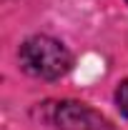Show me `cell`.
<instances>
[{
    "mask_svg": "<svg viewBox=\"0 0 128 130\" xmlns=\"http://www.w3.org/2000/svg\"><path fill=\"white\" fill-rule=\"evenodd\" d=\"M58 125L63 130H106L108 123L83 103H63L58 108Z\"/></svg>",
    "mask_w": 128,
    "mask_h": 130,
    "instance_id": "obj_2",
    "label": "cell"
},
{
    "mask_svg": "<svg viewBox=\"0 0 128 130\" xmlns=\"http://www.w3.org/2000/svg\"><path fill=\"white\" fill-rule=\"evenodd\" d=\"M116 103H118V110L128 118V80H123L116 90Z\"/></svg>",
    "mask_w": 128,
    "mask_h": 130,
    "instance_id": "obj_3",
    "label": "cell"
},
{
    "mask_svg": "<svg viewBox=\"0 0 128 130\" xmlns=\"http://www.w3.org/2000/svg\"><path fill=\"white\" fill-rule=\"evenodd\" d=\"M20 65L33 78L55 80L70 70L73 58L60 40L48 35H35L20 45Z\"/></svg>",
    "mask_w": 128,
    "mask_h": 130,
    "instance_id": "obj_1",
    "label": "cell"
}]
</instances>
